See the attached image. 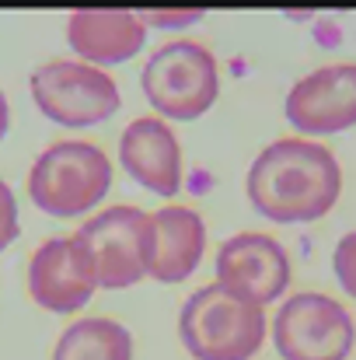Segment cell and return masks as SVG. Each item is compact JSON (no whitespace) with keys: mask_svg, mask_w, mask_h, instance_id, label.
I'll return each instance as SVG.
<instances>
[{"mask_svg":"<svg viewBox=\"0 0 356 360\" xmlns=\"http://www.w3.org/2000/svg\"><path fill=\"white\" fill-rule=\"evenodd\" d=\"M140 88L157 116L192 122L213 109L220 95V67L203 42H164L147 56L140 70Z\"/></svg>","mask_w":356,"mask_h":360,"instance_id":"277c9868","label":"cell"},{"mask_svg":"<svg viewBox=\"0 0 356 360\" xmlns=\"http://www.w3.org/2000/svg\"><path fill=\"white\" fill-rule=\"evenodd\" d=\"M70 49L91 67L133 60L147 42V25L126 7H77L67 18Z\"/></svg>","mask_w":356,"mask_h":360,"instance_id":"7c38bea8","label":"cell"},{"mask_svg":"<svg viewBox=\"0 0 356 360\" xmlns=\"http://www.w3.org/2000/svg\"><path fill=\"white\" fill-rule=\"evenodd\" d=\"M283 112L304 136H329L356 126V63H329L304 74L290 88Z\"/></svg>","mask_w":356,"mask_h":360,"instance_id":"ba28073f","label":"cell"},{"mask_svg":"<svg viewBox=\"0 0 356 360\" xmlns=\"http://www.w3.org/2000/svg\"><path fill=\"white\" fill-rule=\"evenodd\" d=\"M21 235V217H18V196H14V189L4 182V175H0V252L4 248H11L14 241Z\"/></svg>","mask_w":356,"mask_h":360,"instance_id":"2e32d148","label":"cell"},{"mask_svg":"<svg viewBox=\"0 0 356 360\" xmlns=\"http://www.w3.org/2000/svg\"><path fill=\"white\" fill-rule=\"evenodd\" d=\"M28 91L46 120L70 129L112 120L122 105L116 81L102 67H91L84 60H49L35 67Z\"/></svg>","mask_w":356,"mask_h":360,"instance_id":"8992f818","label":"cell"},{"mask_svg":"<svg viewBox=\"0 0 356 360\" xmlns=\"http://www.w3.org/2000/svg\"><path fill=\"white\" fill-rule=\"evenodd\" d=\"M112 189V161L102 147L88 140L49 143L28 172L32 203L60 221L91 214Z\"/></svg>","mask_w":356,"mask_h":360,"instance_id":"3957f363","label":"cell"},{"mask_svg":"<svg viewBox=\"0 0 356 360\" xmlns=\"http://www.w3.org/2000/svg\"><path fill=\"white\" fill-rule=\"evenodd\" d=\"M255 214L272 224H311L325 217L343 193V168L336 154L304 136L272 140L244 179Z\"/></svg>","mask_w":356,"mask_h":360,"instance_id":"6da1fadb","label":"cell"},{"mask_svg":"<svg viewBox=\"0 0 356 360\" xmlns=\"http://www.w3.org/2000/svg\"><path fill=\"white\" fill-rule=\"evenodd\" d=\"M98 290L95 273L88 269L74 235L42 241L28 259V294L39 308L53 315H70L91 301Z\"/></svg>","mask_w":356,"mask_h":360,"instance_id":"30bf717a","label":"cell"},{"mask_svg":"<svg viewBox=\"0 0 356 360\" xmlns=\"http://www.w3.org/2000/svg\"><path fill=\"white\" fill-rule=\"evenodd\" d=\"M178 336L192 360H251L269 336V322L262 304L224 283H206L185 297Z\"/></svg>","mask_w":356,"mask_h":360,"instance_id":"7a4b0ae2","label":"cell"},{"mask_svg":"<svg viewBox=\"0 0 356 360\" xmlns=\"http://www.w3.org/2000/svg\"><path fill=\"white\" fill-rule=\"evenodd\" d=\"M53 360H133V336L116 319H81L56 340Z\"/></svg>","mask_w":356,"mask_h":360,"instance_id":"5bb4252c","label":"cell"},{"mask_svg":"<svg viewBox=\"0 0 356 360\" xmlns=\"http://www.w3.org/2000/svg\"><path fill=\"white\" fill-rule=\"evenodd\" d=\"M7 129H11V105H7V95L0 91V140L7 136Z\"/></svg>","mask_w":356,"mask_h":360,"instance_id":"ac0fdd59","label":"cell"},{"mask_svg":"<svg viewBox=\"0 0 356 360\" xmlns=\"http://www.w3.org/2000/svg\"><path fill=\"white\" fill-rule=\"evenodd\" d=\"M217 283L265 308L290 287V255L272 235L241 231L217 248Z\"/></svg>","mask_w":356,"mask_h":360,"instance_id":"9c48e42d","label":"cell"},{"mask_svg":"<svg viewBox=\"0 0 356 360\" xmlns=\"http://www.w3.org/2000/svg\"><path fill=\"white\" fill-rule=\"evenodd\" d=\"M119 161L133 182L157 196H175L182 189V143L157 116H140L122 129Z\"/></svg>","mask_w":356,"mask_h":360,"instance_id":"8fae6325","label":"cell"},{"mask_svg":"<svg viewBox=\"0 0 356 360\" xmlns=\"http://www.w3.org/2000/svg\"><path fill=\"white\" fill-rule=\"evenodd\" d=\"M206 252V224L192 207H161L154 214V238L147 276L157 283H182L196 273Z\"/></svg>","mask_w":356,"mask_h":360,"instance_id":"4fadbf2b","label":"cell"},{"mask_svg":"<svg viewBox=\"0 0 356 360\" xmlns=\"http://www.w3.org/2000/svg\"><path fill=\"white\" fill-rule=\"evenodd\" d=\"M272 343L283 360H346L356 343V322L329 294H294L272 319Z\"/></svg>","mask_w":356,"mask_h":360,"instance_id":"52a82bcc","label":"cell"},{"mask_svg":"<svg viewBox=\"0 0 356 360\" xmlns=\"http://www.w3.org/2000/svg\"><path fill=\"white\" fill-rule=\"evenodd\" d=\"M154 238V214L140 207H109L77 228V248L95 273L98 287L122 290L147 276V255Z\"/></svg>","mask_w":356,"mask_h":360,"instance_id":"5b68a950","label":"cell"},{"mask_svg":"<svg viewBox=\"0 0 356 360\" xmlns=\"http://www.w3.org/2000/svg\"><path fill=\"white\" fill-rule=\"evenodd\" d=\"M332 269H336L339 287L356 301V231L339 238L336 252H332Z\"/></svg>","mask_w":356,"mask_h":360,"instance_id":"9a60e30c","label":"cell"},{"mask_svg":"<svg viewBox=\"0 0 356 360\" xmlns=\"http://www.w3.org/2000/svg\"><path fill=\"white\" fill-rule=\"evenodd\" d=\"M203 14L206 11H199V7H189V11H157V7H150V11H140V21L154 25V28H185V25L203 21Z\"/></svg>","mask_w":356,"mask_h":360,"instance_id":"e0dca14e","label":"cell"}]
</instances>
